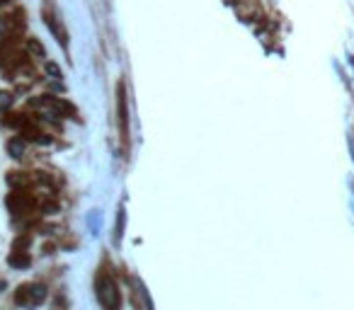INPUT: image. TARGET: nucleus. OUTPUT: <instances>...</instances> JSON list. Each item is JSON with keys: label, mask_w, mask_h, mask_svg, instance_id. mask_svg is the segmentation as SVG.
<instances>
[{"label": "nucleus", "mask_w": 354, "mask_h": 310, "mask_svg": "<svg viewBox=\"0 0 354 310\" xmlns=\"http://www.w3.org/2000/svg\"><path fill=\"white\" fill-rule=\"evenodd\" d=\"M95 293H97V301H100L102 310H119V303H121L119 286H117L114 276L107 272V269H100V272H97Z\"/></svg>", "instance_id": "f257e3e1"}, {"label": "nucleus", "mask_w": 354, "mask_h": 310, "mask_svg": "<svg viewBox=\"0 0 354 310\" xmlns=\"http://www.w3.org/2000/svg\"><path fill=\"white\" fill-rule=\"evenodd\" d=\"M117 126H119V138L124 150L129 148V100H126V85H117Z\"/></svg>", "instance_id": "f03ea898"}, {"label": "nucleus", "mask_w": 354, "mask_h": 310, "mask_svg": "<svg viewBox=\"0 0 354 310\" xmlns=\"http://www.w3.org/2000/svg\"><path fill=\"white\" fill-rule=\"evenodd\" d=\"M44 298H47V289L41 283H25L15 293L17 305H25V308H37L39 303H44Z\"/></svg>", "instance_id": "7ed1b4c3"}, {"label": "nucleus", "mask_w": 354, "mask_h": 310, "mask_svg": "<svg viewBox=\"0 0 354 310\" xmlns=\"http://www.w3.org/2000/svg\"><path fill=\"white\" fill-rule=\"evenodd\" d=\"M41 17L47 22V27L51 29V34L56 37V41L61 46H68V34H65L63 25H61V19L56 15V5H54V0H47L44 3V8H41Z\"/></svg>", "instance_id": "20e7f679"}, {"label": "nucleus", "mask_w": 354, "mask_h": 310, "mask_svg": "<svg viewBox=\"0 0 354 310\" xmlns=\"http://www.w3.org/2000/svg\"><path fill=\"white\" fill-rule=\"evenodd\" d=\"M25 29V12L22 10H15L12 15H5L0 17V39H8V37H15Z\"/></svg>", "instance_id": "39448f33"}, {"label": "nucleus", "mask_w": 354, "mask_h": 310, "mask_svg": "<svg viewBox=\"0 0 354 310\" xmlns=\"http://www.w3.org/2000/svg\"><path fill=\"white\" fill-rule=\"evenodd\" d=\"M8 148H10V153L15 155V158H19V150H25V146H22V138H19V141H10Z\"/></svg>", "instance_id": "423d86ee"}, {"label": "nucleus", "mask_w": 354, "mask_h": 310, "mask_svg": "<svg viewBox=\"0 0 354 310\" xmlns=\"http://www.w3.org/2000/svg\"><path fill=\"white\" fill-rule=\"evenodd\" d=\"M10 104H12V95L0 92V109H5V107H10Z\"/></svg>", "instance_id": "0eeeda50"}]
</instances>
